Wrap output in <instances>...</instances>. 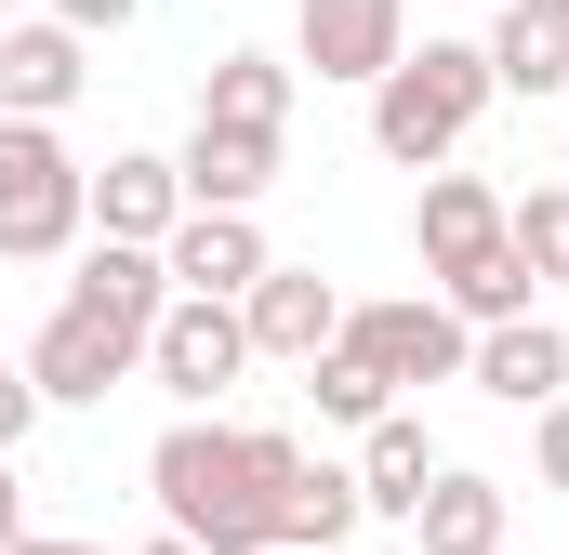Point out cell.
I'll list each match as a JSON object with an SVG mask.
<instances>
[{
	"mask_svg": "<svg viewBox=\"0 0 569 555\" xmlns=\"http://www.w3.org/2000/svg\"><path fill=\"white\" fill-rule=\"evenodd\" d=\"M291 476H305V450H291L279 423H226V411L159 423V450H146L159 529H172V543H199V555H279Z\"/></svg>",
	"mask_w": 569,
	"mask_h": 555,
	"instance_id": "1",
	"label": "cell"
},
{
	"mask_svg": "<svg viewBox=\"0 0 569 555\" xmlns=\"http://www.w3.org/2000/svg\"><path fill=\"white\" fill-rule=\"evenodd\" d=\"M159 304H172V265H159V252H120V239H93L80 278H67V304H53V317H40V344H27L40 411H93V397H120V384L146 371Z\"/></svg>",
	"mask_w": 569,
	"mask_h": 555,
	"instance_id": "2",
	"label": "cell"
},
{
	"mask_svg": "<svg viewBox=\"0 0 569 555\" xmlns=\"http://www.w3.org/2000/svg\"><path fill=\"white\" fill-rule=\"evenodd\" d=\"M477 120H490V53H477V40H425V53H398V67L371 80V145H385L398 172H437Z\"/></svg>",
	"mask_w": 569,
	"mask_h": 555,
	"instance_id": "3",
	"label": "cell"
},
{
	"mask_svg": "<svg viewBox=\"0 0 569 555\" xmlns=\"http://www.w3.org/2000/svg\"><path fill=\"white\" fill-rule=\"evenodd\" d=\"M93 239V172L53 120H0V265H53Z\"/></svg>",
	"mask_w": 569,
	"mask_h": 555,
	"instance_id": "4",
	"label": "cell"
},
{
	"mask_svg": "<svg viewBox=\"0 0 569 555\" xmlns=\"http://www.w3.org/2000/svg\"><path fill=\"white\" fill-rule=\"evenodd\" d=\"M345 357L385 371V397H398V384H463L477 331H463L437 291H398V304H345Z\"/></svg>",
	"mask_w": 569,
	"mask_h": 555,
	"instance_id": "5",
	"label": "cell"
},
{
	"mask_svg": "<svg viewBox=\"0 0 569 555\" xmlns=\"http://www.w3.org/2000/svg\"><path fill=\"white\" fill-rule=\"evenodd\" d=\"M252 371V331H239V304H159V331H146V384L172 397V411H226V384Z\"/></svg>",
	"mask_w": 569,
	"mask_h": 555,
	"instance_id": "6",
	"label": "cell"
},
{
	"mask_svg": "<svg viewBox=\"0 0 569 555\" xmlns=\"http://www.w3.org/2000/svg\"><path fill=\"white\" fill-rule=\"evenodd\" d=\"M398 53H411V0H305V13H291V80L318 67V80L371 93Z\"/></svg>",
	"mask_w": 569,
	"mask_h": 555,
	"instance_id": "7",
	"label": "cell"
},
{
	"mask_svg": "<svg viewBox=\"0 0 569 555\" xmlns=\"http://www.w3.org/2000/svg\"><path fill=\"white\" fill-rule=\"evenodd\" d=\"M239 331H252V357H279V371H318L331 344H345V291L318 265H266L239 291Z\"/></svg>",
	"mask_w": 569,
	"mask_h": 555,
	"instance_id": "8",
	"label": "cell"
},
{
	"mask_svg": "<svg viewBox=\"0 0 569 555\" xmlns=\"http://www.w3.org/2000/svg\"><path fill=\"white\" fill-rule=\"evenodd\" d=\"M411 252H425V291L463 278L477 252H503V185H490V172H425V199H411Z\"/></svg>",
	"mask_w": 569,
	"mask_h": 555,
	"instance_id": "9",
	"label": "cell"
},
{
	"mask_svg": "<svg viewBox=\"0 0 569 555\" xmlns=\"http://www.w3.org/2000/svg\"><path fill=\"white\" fill-rule=\"evenodd\" d=\"M93 80V40H67L53 13H13L0 27V120H67Z\"/></svg>",
	"mask_w": 569,
	"mask_h": 555,
	"instance_id": "10",
	"label": "cell"
},
{
	"mask_svg": "<svg viewBox=\"0 0 569 555\" xmlns=\"http://www.w3.org/2000/svg\"><path fill=\"white\" fill-rule=\"evenodd\" d=\"M159 265H172V291H186V304H239L279 252H266V225H252V212H186V225L159 239Z\"/></svg>",
	"mask_w": 569,
	"mask_h": 555,
	"instance_id": "11",
	"label": "cell"
},
{
	"mask_svg": "<svg viewBox=\"0 0 569 555\" xmlns=\"http://www.w3.org/2000/svg\"><path fill=\"white\" fill-rule=\"evenodd\" d=\"M463 384L503 397V411H557V397H569V331H557V317H503V331H477Z\"/></svg>",
	"mask_w": 569,
	"mask_h": 555,
	"instance_id": "12",
	"label": "cell"
},
{
	"mask_svg": "<svg viewBox=\"0 0 569 555\" xmlns=\"http://www.w3.org/2000/svg\"><path fill=\"white\" fill-rule=\"evenodd\" d=\"M172 185H186V212H266L279 133H226V120H199V133L172 145Z\"/></svg>",
	"mask_w": 569,
	"mask_h": 555,
	"instance_id": "13",
	"label": "cell"
},
{
	"mask_svg": "<svg viewBox=\"0 0 569 555\" xmlns=\"http://www.w3.org/2000/svg\"><path fill=\"white\" fill-rule=\"evenodd\" d=\"M186 225V185H172V159L159 145H120L107 172H93V239H120V252H159Z\"/></svg>",
	"mask_w": 569,
	"mask_h": 555,
	"instance_id": "14",
	"label": "cell"
},
{
	"mask_svg": "<svg viewBox=\"0 0 569 555\" xmlns=\"http://www.w3.org/2000/svg\"><path fill=\"white\" fill-rule=\"evenodd\" d=\"M411 555H503V476H477V463H437L425 516H411Z\"/></svg>",
	"mask_w": 569,
	"mask_h": 555,
	"instance_id": "15",
	"label": "cell"
},
{
	"mask_svg": "<svg viewBox=\"0 0 569 555\" xmlns=\"http://www.w3.org/2000/svg\"><path fill=\"white\" fill-rule=\"evenodd\" d=\"M425 490H437V436L411 411H385L358 436V503H371V516H425Z\"/></svg>",
	"mask_w": 569,
	"mask_h": 555,
	"instance_id": "16",
	"label": "cell"
},
{
	"mask_svg": "<svg viewBox=\"0 0 569 555\" xmlns=\"http://www.w3.org/2000/svg\"><path fill=\"white\" fill-rule=\"evenodd\" d=\"M199 120H226V133H291V67L279 53H212Z\"/></svg>",
	"mask_w": 569,
	"mask_h": 555,
	"instance_id": "17",
	"label": "cell"
},
{
	"mask_svg": "<svg viewBox=\"0 0 569 555\" xmlns=\"http://www.w3.org/2000/svg\"><path fill=\"white\" fill-rule=\"evenodd\" d=\"M477 53H490V93H569V27H543V13H503Z\"/></svg>",
	"mask_w": 569,
	"mask_h": 555,
	"instance_id": "18",
	"label": "cell"
},
{
	"mask_svg": "<svg viewBox=\"0 0 569 555\" xmlns=\"http://www.w3.org/2000/svg\"><path fill=\"white\" fill-rule=\"evenodd\" d=\"M503 252L530 265V291H569V172L530 185V199H503Z\"/></svg>",
	"mask_w": 569,
	"mask_h": 555,
	"instance_id": "19",
	"label": "cell"
},
{
	"mask_svg": "<svg viewBox=\"0 0 569 555\" xmlns=\"http://www.w3.org/2000/svg\"><path fill=\"white\" fill-rule=\"evenodd\" d=\"M437 304H450L463 331H503V317H530V265H517V252H477L463 278H437Z\"/></svg>",
	"mask_w": 569,
	"mask_h": 555,
	"instance_id": "20",
	"label": "cell"
},
{
	"mask_svg": "<svg viewBox=\"0 0 569 555\" xmlns=\"http://www.w3.org/2000/svg\"><path fill=\"white\" fill-rule=\"evenodd\" d=\"M305 397H318V423H358V436H371V423L398 411V397H385V371H358V357H345V344H331V357H318V371H305Z\"/></svg>",
	"mask_w": 569,
	"mask_h": 555,
	"instance_id": "21",
	"label": "cell"
},
{
	"mask_svg": "<svg viewBox=\"0 0 569 555\" xmlns=\"http://www.w3.org/2000/svg\"><path fill=\"white\" fill-rule=\"evenodd\" d=\"M530 476L569 490V397H557V411H530Z\"/></svg>",
	"mask_w": 569,
	"mask_h": 555,
	"instance_id": "22",
	"label": "cell"
},
{
	"mask_svg": "<svg viewBox=\"0 0 569 555\" xmlns=\"http://www.w3.org/2000/svg\"><path fill=\"white\" fill-rule=\"evenodd\" d=\"M133 13H146V0H53V27H67V40H120Z\"/></svg>",
	"mask_w": 569,
	"mask_h": 555,
	"instance_id": "23",
	"label": "cell"
},
{
	"mask_svg": "<svg viewBox=\"0 0 569 555\" xmlns=\"http://www.w3.org/2000/svg\"><path fill=\"white\" fill-rule=\"evenodd\" d=\"M27 423H40V384H27V357H13V371H0V463L27 450Z\"/></svg>",
	"mask_w": 569,
	"mask_h": 555,
	"instance_id": "24",
	"label": "cell"
},
{
	"mask_svg": "<svg viewBox=\"0 0 569 555\" xmlns=\"http://www.w3.org/2000/svg\"><path fill=\"white\" fill-rule=\"evenodd\" d=\"M27 543V490H13V463H0V555Z\"/></svg>",
	"mask_w": 569,
	"mask_h": 555,
	"instance_id": "25",
	"label": "cell"
},
{
	"mask_svg": "<svg viewBox=\"0 0 569 555\" xmlns=\"http://www.w3.org/2000/svg\"><path fill=\"white\" fill-rule=\"evenodd\" d=\"M13 555H107V543H53V529H27V543H13Z\"/></svg>",
	"mask_w": 569,
	"mask_h": 555,
	"instance_id": "26",
	"label": "cell"
},
{
	"mask_svg": "<svg viewBox=\"0 0 569 555\" xmlns=\"http://www.w3.org/2000/svg\"><path fill=\"white\" fill-rule=\"evenodd\" d=\"M503 13H543V27H569V0H503Z\"/></svg>",
	"mask_w": 569,
	"mask_h": 555,
	"instance_id": "27",
	"label": "cell"
},
{
	"mask_svg": "<svg viewBox=\"0 0 569 555\" xmlns=\"http://www.w3.org/2000/svg\"><path fill=\"white\" fill-rule=\"evenodd\" d=\"M133 555H199V543H172V529H159V543H133Z\"/></svg>",
	"mask_w": 569,
	"mask_h": 555,
	"instance_id": "28",
	"label": "cell"
},
{
	"mask_svg": "<svg viewBox=\"0 0 569 555\" xmlns=\"http://www.w3.org/2000/svg\"><path fill=\"white\" fill-rule=\"evenodd\" d=\"M13 13H27V0H0V27H13Z\"/></svg>",
	"mask_w": 569,
	"mask_h": 555,
	"instance_id": "29",
	"label": "cell"
},
{
	"mask_svg": "<svg viewBox=\"0 0 569 555\" xmlns=\"http://www.w3.org/2000/svg\"><path fill=\"white\" fill-rule=\"evenodd\" d=\"M279 555H305V543H279Z\"/></svg>",
	"mask_w": 569,
	"mask_h": 555,
	"instance_id": "30",
	"label": "cell"
},
{
	"mask_svg": "<svg viewBox=\"0 0 569 555\" xmlns=\"http://www.w3.org/2000/svg\"><path fill=\"white\" fill-rule=\"evenodd\" d=\"M503 555H517V543H503Z\"/></svg>",
	"mask_w": 569,
	"mask_h": 555,
	"instance_id": "31",
	"label": "cell"
}]
</instances>
